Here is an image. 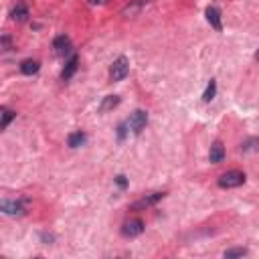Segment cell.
<instances>
[{
  "instance_id": "obj_1",
  "label": "cell",
  "mask_w": 259,
  "mask_h": 259,
  "mask_svg": "<svg viewBox=\"0 0 259 259\" xmlns=\"http://www.w3.org/2000/svg\"><path fill=\"white\" fill-rule=\"evenodd\" d=\"M128 73H130V61H128V57L122 55V57H118L112 63V67H110V79L114 83H118V81H124L128 77Z\"/></svg>"
},
{
  "instance_id": "obj_2",
  "label": "cell",
  "mask_w": 259,
  "mask_h": 259,
  "mask_svg": "<svg viewBox=\"0 0 259 259\" xmlns=\"http://www.w3.org/2000/svg\"><path fill=\"white\" fill-rule=\"evenodd\" d=\"M245 180H247L245 178V172H241V170H229V172H225V174L219 176L217 184L221 188H237V186L245 184Z\"/></svg>"
},
{
  "instance_id": "obj_3",
  "label": "cell",
  "mask_w": 259,
  "mask_h": 259,
  "mask_svg": "<svg viewBox=\"0 0 259 259\" xmlns=\"http://www.w3.org/2000/svg\"><path fill=\"white\" fill-rule=\"evenodd\" d=\"M27 200H9L5 198L3 202H0V211H3L5 215L9 217H23L27 213Z\"/></svg>"
},
{
  "instance_id": "obj_4",
  "label": "cell",
  "mask_w": 259,
  "mask_h": 259,
  "mask_svg": "<svg viewBox=\"0 0 259 259\" xmlns=\"http://www.w3.org/2000/svg\"><path fill=\"white\" fill-rule=\"evenodd\" d=\"M164 196H166V192H152V194H146V196H142L140 200L132 202L130 209H132V211H146L148 206H154L158 200H162Z\"/></svg>"
},
{
  "instance_id": "obj_5",
  "label": "cell",
  "mask_w": 259,
  "mask_h": 259,
  "mask_svg": "<svg viewBox=\"0 0 259 259\" xmlns=\"http://www.w3.org/2000/svg\"><path fill=\"white\" fill-rule=\"evenodd\" d=\"M146 124H148V114H146L144 110H136V112L130 116V120H128V128H130L134 134H142V130L146 128Z\"/></svg>"
},
{
  "instance_id": "obj_6",
  "label": "cell",
  "mask_w": 259,
  "mask_h": 259,
  "mask_svg": "<svg viewBox=\"0 0 259 259\" xmlns=\"http://www.w3.org/2000/svg\"><path fill=\"white\" fill-rule=\"evenodd\" d=\"M142 233H144V221L142 219H130L122 225V235L128 237V239H134Z\"/></svg>"
},
{
  "instance_id": "obj_7",
  "label": "cell",
  "mask_w": 259,
  "mask_h": 259,
  "mask_svg": "<svg viewBox=\"0 0 259 259\" xmlns=\"http://www.w3.org/2000/svg\"><path fill=\"white\" fill-rule=\"evenodd\" d=\"M204 17H206V23H209L217 33L223 31V21H221V11L217 7H209L204 11Z\"/></svg>"
},
{
  "instance_id": "obj_8",
  "label": "cell",
  "mask_w": 259,
  "mask_h": 259,
  "mask_svg": "<svg viewBox=\"0 0 259 259\" xmlns=\"http://www.w3.org/2000/svg\"><path fill=\"white\" fill-rule=\"evenodd\" d=\"M53 49H55V53L57 55H69L71 53V39L67 35H59L53 39Z\"/></svg>"
},
{
  "instance_id": "obj_9",
  "label": "cell",
  "mask_w": 259,
  "mask_h": 259,
  "mask_svg": "<svg viewBox=\"0 0 259 259\" xmlns=\"http://www.w3.org/2000/svg\"><path fill=\"white\" fill-rule=\"evenodd\" d=\"M77 67H79V57L73 53L71 57H69V61L65 63V67H63V71H61V81H69L73 75H75V71H77Z\"/></svg>"
},
{
  "instance_id": "obj_10",
  "label": "cell",
  "mask_w": 259,
  "mask_h": 259,
  "mask_svg": "<svg viewBox=\"0 0 259 259\" xmlns=\"http://www.w3.org/2000/svg\"><path fill=\"white\" fill-rule=\"evenodd\" d=\"M209 160H211L213 164H221V162L225 160V146H223L221 142H215V144L211 146V152H209Z\"/></svg>"
},
{
  "instance_id": "obj_11",
  "label": "cell",
  "mask_w": 259,
  "mask_h": 259,
  "mask_svg": "<svg viewBox=\"0 0 259 259\" xmlns=\"http://www.w3.org/2000/svg\"><path fill=\"white\" fill-rule=\"evenodd\" d=\"M29 17H31V11H29L27 5H17V7L11 11V19H13L15 23H25V21H29Z\"/></svg>"
},
{
  "instance_id": "obj_12",
  "label": "cell",
  "mask_w": 259,
  "mask_h": 259,
  "mask_svg": "<svg viewBox=\"0 0 259 259\" xmlns=\"http://www.w3.org/2000/svg\"><path fill=\"white\" fill-rule=\"evenodd\" d=\"M150 3H152V0H132V3L122 11V15H124V17H134L136 13H140V11H142L146 5H150Z\"/></svg>"
},
{
  "instance_id": "obj_13",
  "label": "cell",
  "mask_w": 259,
  "mask_h": 259,
  "mask_svg": "<svg viewBox=\"0 0 259 259\" xmlns=\"http://www.w3.org/2000/svg\"><path fill=\"white\" fill-rule=\"evenodd\" d=\"M39 69H41V63L37 59H25L21 63V73L23 75H35V73H39Z\"/></svg>"
},
{
  "instance_id": "obj_14",
  "label": "cell",
  "mask_w": 259,
  "mask_h": 259,
  "mask_svg": "<svg viewBox=\"0 0 259 259\" xmlns=\"http://www.w3.org/2000/svg\"><path fill=\"white\" fill-rule=\"evenodd\" d=\"M85 140H87V134L81 132V130H77V132H71V134H69L67 144H69V148H79V146L85 144Z\"/></svg>"
},
{
  "instance_id": "obj_15",
  "label": "cell",
  "mask_w": 259,
  "mask_h": 259,
  "mask_svg": "<svg viewBox=\"0 0 259 259\" xmlns=\"http://www.w3.org/2000/svg\"><path fill=\"white\" fill-rule=\"evenodd\" d=\"M118 106H120V97L118 95H106L103 101L99 103V112H110V110H114Z\"/></svg>"
},
{
  "instance_id": "obj_16",
  "label": "cell",
  "mask_w": 259,
  "mask_h": 259,
  "mask_svg": "<svg viewBox=\"0 0 259 259\" xmlns=\"http://www.w3.org/2000/svg\"><path fill=\"white\" fill-rule=\"evenodd\" d=\"M215 95H217V81L211 79L209 85H206V89H204V93H202V101L204 103H211L215 99Z\"/></svg>"
},
{
  "instance_id": "obj_17",
  "label": "cell",
  "mask_w": 259,
  "mask_h": 259,
  "mask_svg": "<svg viewBox=\"0 0 259 259\" xmlns=\"http://www.w3.org/2000/svg\"><path fill=\"white\" fill-rule=\"evenodd\" d=\"M0 112H3V124H0V128L3 130H7L9 126H11V122L17 118V112H13V110H9V108H0Z\"/></svg>"
},
{
  "instance_id": "obj_18",
  "label": "cell",
  "mask_w": 259,
  "mask_h": 259,
  "mask_svg": "<svg viewBox=\"0 0 259 259\" xmlns=\"http://www.w3.org/2000/svg\"><path fill=\"white\" fill-rule=\"evenodd\" d=\"M247 255V249L245 247H235V249H227L225 251V257L231 259V257H245Z\"/></svg>"
},
{
  "instance_id": "obj_19",
  "label": "cell",
  "mask_w": 259,
  "mask_h": 259,
  "mask_svg": "<svg viewBox=\"0 0 259 259\" xmlns=\"http://www.w3.org/2000/svg\"><path fill=\"white\" fill-rule=\"evenodd\" d=\"M0 43H3V51H11L13 49V41H11V35H3V39H0Z\"/></svg>"
},
{
  "instance_id": "obj_20",
  "label": "cell",
  "mask_w": 259,
  "mask_h": 259,
  "mask_svg": "<svg viewBox=\"0 0 259 259\" xmlns=\"http://www.w3.org/2000/svg\"><path fill=\"white\" fill-rule=\"evenodd\" d=\"M41 239H43V243H47V245H51V243L55 241V237H53V235H47V233H43V235H41Z\"/></svg>"
},
{
  "instance_id": "obj_21",
  "label": "cell",
  "mask_w": 259,
  "mask_h": 259,
  "mask_svg": "<svg viewBox=\"0 0 259 259\" xmlns=\"http://www.w3.org/2000/svg\"><path fill=\"white\" fill-rule=\"evenodd\" d=\"M126 126L128 124H120V128H118V138L120 140H124V136H126Z\"/></svg>"
},
{
  "instance_id": "obj_22",
  "label": "cell",
  "mask_w": 259,
  "mask_h": 259,
  "mask_svg": "<svg viewBox=\"0 0 259 259\" xmlns=\"http://www.w3.org/2000/svg\"><path fill=\"white\" fill-rule=\"evenodd\" d=\"M116 182L120 184V188H126V176H122V174H120V176L116 178Z\"/></svg>"
},
{
  "instance_id": "obj_23",
  "label": "cell",
  "mask_w": 259,
  "mask_h": 259,
  "mask_svg": "<svg viewBox=\"0 0 259 259\" xmlns=\"http://www.w3.org/2000/svg\"><path fill=\"white\" fill-rule=\"evenodd\" d=\"M87 3H89L91 7H95V5H99V3H101V0H87Z\"/></svg>"
},
{
  "instance_id": "obj_24",
  "label": "cell",
  "mask_w": 259,
  "mask_h": 259,
  "mask_svg": "<svg viewBox=\"0 0 259 259\" xmlns=\"http://www.w3.org/2000/svg\"><path fill=\"white\" fill-rule=\"evenodd\" d=\"M255 59H257V61H259V51H257V53H255Z\"/></svg>"
}]
</instances>
